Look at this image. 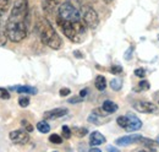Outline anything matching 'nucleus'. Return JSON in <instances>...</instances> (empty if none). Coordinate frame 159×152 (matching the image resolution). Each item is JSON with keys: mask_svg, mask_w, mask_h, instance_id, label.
I'll return each instance as SVG.
<instances>
[{"mask_svg": "<svg viewBox=\"0 0 159 152\" xmlns=\"http://www.w3.org/2000/svg\"><path fill=\"white\" fill-rule=\"evenodd\" d=\"M30 22V9L27 0H15L6 22L9 39L20 43L27 37Z\"/></svg>", "mask_w": 159, "mask_h": 152, "instance_id": "nucleus-2", "label": "nucleus"}, {"mask_svg": "<svg viewBox=\"0 0 159 152\" xmlns=\"http://www.w3.org/2000/svg\"><path fill=\"white\" fill-rule=\"evenodd\" d=\"M11 1H12V0H0V14H1V15L5 14V12L10 9Z\"/></svg>", "mask_w": 159, "mask_h": 152, "instance_id": "nucleus-18", "label": "nucleus"}, {"mask_svg": "<svg viewBox=\"0 0 159 152\" xmlns=\"http://www.w3.org/2000/svg\"><path fill=\"white\" fill-rule=\"evenodd\" d=\"M67 113H69L67 108H54V109L47 111L43 114V116H44L45 120H54V119H58L61 116H65Z\"/></svg>", "mask_w": 159, "mask_h": 152, "instance_id": "nucleus-9", "label": "nucleus"}, {"mask_svg": "<svg viewBox=\"0 0 159 152\" xmlns=\"http://www.w3.org/2000/svg\"><path fill=\"white\" fill-rule=\"evenodd\" d=\"M132 50H134V45H131V47L129 48V50L125 53V59H127V60L131 59V53H132Z\"/></svg>", "mask_w": 159, "mask_h": 152, "instance_id": "nucleus-30", "label": "nucleus"}, {"mask_svg": "<svg viewBox=\"0 0 159 152\" xmlns=\"http://www.w3.org/2000/svg\"><path fill=\"white\" fill-rule=\"evenodd\" d=\"M102 109L107 113H114L118 111V104L114 103L113 101H104L103 104H102Z\"/></svg>", "mask_w": 159, "mask_h": 152, "instance_id": "nucleus-12", "label": "nucleus"}, {"mask_svg": "<svg viewBox=\"0 0 159 152\" xmlns=\"http://www.w3.org/2000/svg\"><path fill=\"white\" fill-rule=\"evenodd\" d=\"M0 16H1V14H0Z\"/></svg>", "mask_w": 159, "mask_h": 152, "instance_id": "nucleus-37", "label": "nucleus"}, {"mask_svg": "<svg viewBox=\"0 0 159 152\" xmlns=\"http://www.w3.org/2000/svg\"><path fill=\"white\" fill-rule=\"evenodd\" d=\"M149 82L148 81H146V80H143V81H141L139 83V86L135 88V91L136 92H139V91H147V90H149Z\"/></svg>", "mask_w": 159, "mask_h": 152, "instance_id": "nucleus-20", "label": "nucleus"}, {"mask_svg": "<svg viewBox=\"0 0 159 152\" xmlns=\"http://www.w3.org/2000/svg\"><path fill=\"white\" fill-rule=\"evenodd\" d=\"M37 129H38V131L42 134H48L50 131V125L45 121V120H42L39 121L38 124H37Z\"/></svg>", "mask_w": 159, "mask_h": 152, "instance_id": "nucleus-16", "label": "nucleus"}, {"mask_svg": "<svg viewBox=\"0 0 159 152\" xmlns=\"http://www.w3.org/2000/svg\"><path fill=\"white\" fill-rule=\"evenodd\" d=\"M59 0H43V6L47 12H54Z\"/></svg>", "mask_w": 159, "mask_h": 152, "instance_id": "nucleus-13", "label": "nucleus"}, {"mask_svg": "<svg viewBox=\"0 0 159 152\" xmlns=\"http://www.w3.org/2000/svg\"><path fill=\"white\" fill-rule=\"evenodd\" d=\"M105 142H107V139L99 131H93L89 135V144H91V146H99V145L105 144Z\"/></svg>", "mask_w": 159, "mask_h": 152, "instance_id": "nucleus-10", "label": "nucleus"}, {"mask_svg": "<svg viewBox=\"0 0 159 152\" xmlns=\"http://www.w3.org/2000/svg\"><path fill=\"white\" fill-rule=\"evenodd\" d=\"M104 1H107V2H109V1H111V0H104Z\"/></svg>", "mask_w": 159, "mask_h": 152, "instance_id": "nucleus-35", "label": "nucleus"}, {"mask_svg": "<svg viewBox=\"0 0 159 152\" xmlns=\"http://www.w3.org/2000/svg\"><path fill=\"white\" fill-rule=\"evenodd\" d=\"M89 151H92V152H100V149H98V147H91V150Z\"/></svg>", "mask_w": 159, "mask_h": 152, "instance_id": "nucleus-33", "label": "nucleus"}, {"mask_svg": "<svg viewBox=\"0 0 159 152\" xmlns=\"http://www.w3.org/2000/svg\"><path fill=\"white\" fill-rule=\"evenodd\" d=\"M116 123L120 128L125 129L126 131L131 133V131H136L142 128V121L134 114H127V115H122L116 119Z\"/></svg>", "mask_w": 159, "mask_h": 152, "instance_id": "nucleus-4", "label": "nucleus"}, {"mask_svg": "<svg viewBox=\"0 0 159 152\" xmlns=\"http://www.w3.org/2000/svg\"><path fill=\"white\" fill-rule=\"evenodd\" d=\"M19 104H20V107H22V108L28 107L30 106V98L26 97V96H21L20 98H19Z\"/></svg>", "mask_w": 159, "mask_h": 152, "instance_id": "nucleus-23", "label": "nucleus"}, {"mask_svg": "<svg viewBox=\"0 0 159 152\" xmlns=\"http://www.w3.org/2000/svg\"><path fill=\"white\" fill-rule=\"evenodd\" d=\"M81 12H82V19H83L84 23L87 25L88 28L96 30L98 27V25H99V17H98L97 11L93 7H91L88 5L82 6L81 7Z\"/></svg>", "mask_w": 159, "mask_h": 152, "instance_id": "nucleus-5", "label": "nucleus"}, {"mask_svg": "<svg viewBox=\"0 0 159 152\" xmlns=\"http://www.w3.org/2000/svg\"><path fill=\"white\" fill-rule=\"evenodd\" d=\"M94 85H96V88L98 91H104L107 88V80H105V77L102 75H98L96 77Z\"/></svg>", "mask_w": 159, "mask_h": 152, "instance_id": "nucleus-14", "label": "nucleus"}, {"mask_svg": "<svg viewBox=\"0 0 159 152\" xmlns=\"http://www.w3.org/2000/svg\"><path fill=\"white\" fill-rule=\"evenodd\" d=\"M71 131H72V134L75 136H77V137H83V136H86L88 134V130L86 128H80V126H74L71 129Z\"/></svg>", "mask_w": 159, "mask_h": 152, "instance_id": "nucleus-17", "label": "nucleus"}, {"mask_svg": "<svg viewBox=\"0 0 159 152\" xmlns=\"http://www.w3.org/2000/svg\"><path fill=\"white\" fill-rule=\"evenodd\" d=\"M60 96L61 97H65V96H69L71 93V91H70V88H67V87H64V88H61L60 90Z\"/></svg>", "mask_w": 159, "mask_h": 152, "instance_id": "nucleus-28", "label": "nucleus"}, {"mask_svg": "<svg viewBox=\"0 0 159 152\" xmlns=\"http://www.w3.org/2000/svg\"><path fill=\"white\" fill-rule=\"evenodd\" d=\"M21 125H22V128H23L26 131H28V133H32V131H33V126L30 124V121L22 120V121H21Z\"/></svg>", "mask_w": 159, "mask_h": 152, "instance_id": "nucleus-24", "label": "nucleus"}, {"mask_svg": "<svg viewBox=\"0 0 159 152\" xmlns=\"http://www.w3.org/2000/svg\"><path fill=\"white\" fill-rule=\"evenodd\" d=\"M57 25L64 36L74 43H82L87 37V25L82 19L81 9L71 1H65L58 7Z\"/></svg>", "mask_w": 159, "mask_h": 152, "instance_id": "nucleus-1", "label": "nucleus"}, {"mask_svg": "<svg viewBox=\"0 0 159 152\" xmlns=\"http://www.w3.org/2000/svg\"><path fill=\"white\" fill-rule=\"evenodd\" d=\"M10 90L16 91L17 93H23V95H36L37 93V88L31 87V86H15V87H10Z\"/></svg>", "mask_w": 159, "mask_h": 152, "instance_id": "nucleus-11", "label": "nucleus"}, {"mask_svg": "<svg viewBox=\"0 0 159 152\" xmlns=\"http://www.w3.org/2000/svg\"><path fill=\"white\" fill-rule=\"evenodd\" d=\"M158 38H159V35H158Z\"/></svg>", "mask_w": 159, "mask_h": 152, "instance_id": "nucleus-36", "label": "nucleus"}, {"mask_svg": "<svg viewBox=\"0 0 159 152\" xmlns=\"http://www.w3.org/2000/svg\"><path fill=\"white\" fill-rule=\"evenodd\" d=\"M135 75L139 76V77H144V75H146V71H144V69L139 68V69H136V70H135Z\"/></svg>", "mask_w": 159, "mask_h": 152, "instance_id": "nucleus-27", "label": "nucleus"}, {"mask_svg": "<svg viewBox=\"0 0 159 152\" xmlns=\"http://www.w3.org/2000/svg\"><path fill=\"white\" fill-rule=\"evenodd\" d=\"M132 107L137 112H139V113H148V114L158 113L157 106L153 104L152 102H147V101H136V102H134Z\"/></svg>", "mask_w": 159, "mask_h": 152, "instance_id": "nucleus-6", "label": "nucleus"}, {"mask_svg": "<svg viewBox=\"0 0 159 152\" xmlns=\"http://www.w3.org/2000/svg\"><path fill=\"white\" fill-rule=\"evenodd\" d=\"M87 93H88V90H87V88H84V90H82V91L80 92V96H81L82 98H84V97L87 96Z\"/></svg>", "mask_w": 159, "mask_h": 152, "instance_id": "nucleus-32", "label": "nucleus"}, {"mask_svg": "<svg viewBox=\"0 0 159 152\" xmlns=\"http://www.w3.org/2000/svg\"><path fill=\"white\" fill-rule=\"evenodd\" d=\"M49 141L54 145H60V144H62V136H60L58 134H52L49 136Z\"/></svg>", "mask_w": 159, "mask_h": 152, "instance_id": "nucleus-21", "label": "nucleus"}, {"mask_svg": "<svg viewBox=\"0 0 159 152\" xmlns=\"http://www.w3.org/2000/svg\"><path fill=\"white\" fill-rule=\"evenodd\" d=\"M82 97L79 96V97H74V98H70L69 99V103H80V102H82Z\"/></svg>", "mask_w": 159, "mask_h": 152, "instance_id": "nucleus-29", "label": "nucleus"}, {"mask_svg": "<svg viewBox=\"0 0 159 152\" xmlns=\"http://www.w3.org/2000/svg\"><path fill=\"white\" fill-rule=\"evenodd\" d=\"M110 87L114 90V91H120L121 87H122V82L120 78H113L110 81Z\"/></svg>", "mask_w": 159, "mask_h": 152, "instance_id": "nucleus-19", "label": "nucleus"}, {"mask_svg": "<svg viewBox=\"0 0 159 152\" xmlns=\"http://www.w3.org/2000/svg\"><path fill=\"white\" fill-rule=\"evenodd\" d=\"M9 137L16 145H26L30 141V133L26 131L25 129L14 130V131H11L9 134Z\"/></svg>", "mask_w": 159, "mask_h": 152, "instance_id": "nucleus-7", "label": "nucleus"}, {"mask_svg": "<svg viewBox=\"0 0 159 152\" xmlns=\"http://www.w3.org/2000/svg\"><path fill=\"white\" fill-rule=\"evenodd\" d=\"M107 150H108V151H114V152L118 151V149H116V147H113V146H109Z\"/></svg>", "mask_w": 159, "mask_h": 152, "instance_id": "nucleus-34", "label": "nucleus"}, {"mask_svg": "<svg viewBox=\"0 0 159 152\" xmlns=\"http://www.w3.org/2000/svg\"><path fill=\"white\" fill-rule=\"evenodd\" d=\"M36 31L39 36L42 43L48 45L52 49L58 50L62 47V39L57 33L52 23L45 17H38L36 22Z\"/></svg>", "mask_w": 159, "mask_h": 152, "instance_id": "nucleus-3", "label": "nucleus"}, {"mask_svg": "<svg viewBox=\"0 0 159 152\" xmlns=\"http://www.w3.org/2000/svg\"><path fill=\"white\" fill-rule=\"evenodd\" d=\"M7 39H9V36H7L6 25L0 26V45H5V43H6Z\"/></svg>", "mask_w": 159, "mask_h": 152, "instance_id": "nucleus-15", "label": "nucleus"}, {"mask_svg": "<svg viewBox=\"0 0 159 152\" xmlns=\"http://www.w3.org/2000/svg\"><path fill=\"white\" fill-rule=\"evenodd\" d=\"M74 55H75L76 58H79V59H82V58H84V57H83V54H82L80 50H75V52H74Z\"/></svg>", "mask_w": 159, "mask_h": 152, "instance_id": "nucleus-31", "label": "nucleus"}, {"mask_svg": "<svg viewBox=\"0 0 159 152\" xmlns=\"http://www.w3.org/2000/svg\"><path fill=\"white\" fill-rule=\"evenodd\" d=\"M121 71H122V68H121L120 65H113V66L110 68V73L114 74V75H118Z\"/></svg>", "mask_w": 159, "mask_h": 152, "instance_id": "nucleus-26", "label": "nucleus"}, {"mask_svg": "<svg viewBox=\"0 0 159 152\" xmlns=\"http://www.w3.org/2000/svg\"><path fill=\"white\" fill-rule=\"evenodd\" d=\"M142 140V136L139 134H131V135H126V136H122L116 139L115 144L118 146H129L131 144H136V142H141Z\"/></svg>", "mask_w": 159, "mask_h": 152, "instance_id": "nucleus-8", "label": "nucleus"}, {"mask_svg": "<svg viewBox=\"0 0 159 152\" xmlns=\"http://www.w3.org/2000/svg\"><path fill=\"white\" fill-rule=\"evenodd\" d=\"M10 93H9V91L6 90V88H2V87H0V99H10Z\"/></svg>", "mask_w": 159, "mask_h": 152, "instance_id": "nucleus-25", "label": "nucleus"}, {"mask_svg": "<svg viewBox=\"0 0 159 152\" xmlns=\"http://www.w3.org/2000/svg\"><path fill=\"white\" fill-rule=\"evenodd\" d=\"M61 133H62V137L64 139H70L71 137V135H72V131H71V129L67 126V125H62V128H61Z\"/></svg>", "mask_w": 159, "mask_h": 152, "instance_id": "nucleus-22", "label": "nucleus"}]
</instances>
